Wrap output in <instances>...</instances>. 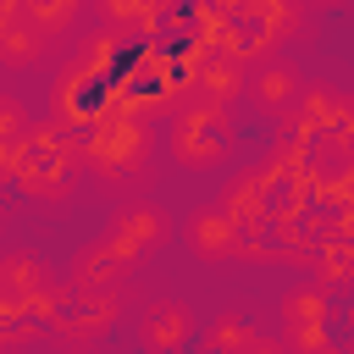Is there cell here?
Returning <instances> with one entry per match:
<instances>
[{
	"label": "cell",
	"mask_w": 354,
	"mask_h": 354,
	"mask_svg": "<svg viewBox=\"0 0 354 354\" xmlns=\"http://www.w3.org/2000/svg\"><path fill=\"white\" fill-rule=\"evenodd\" d=\"M77 177H83V144L55 127V122H33V133L22 138V166H17V188L28 199H44V205H61L77 194Z\"/></svg>",
	"instance_id": "1"
},
{
	"label": "cell",
	"mask_w": 354,
	"mask_h": 354,
	"mask_svg": "<svg viewBox=\"0 0 354 354\" xmlns=\"http://www.w3.org/2000/svg\"><path fill=\"white\" fill-rule=\"evenodd\" d=\"M232 138H238V127H232V111H227V105L177 94V105H171V127H166V149H171L177 166L210 171V166L227 160Z\"/></svg>",
	"instance_id": "2"
},
{
	"label": "cell",
	"mask_w": 354,
	"mask_h": 354,
	"mask_svg": "<svg viewBox=\"0 0 354 354\" xmlns=\"http://www.w3.org/2000/svg\"><path fill=\"white\" fill-rule=\"evenodd\" d=\"M77 144H83V166H94V171H105V177H127V171H138L144 155H149L144 122H138V116H122V111H100V122H94Z\"/></svg>",
	"instance_id": "3"
},
{
	"label": "cell",
	"mask_w": 354,
	"mask_h": 354,
	"mask_svg": "<svg viewBox=\"0 0 354 354\" xmlns=\"http://www.w3.org/2000/svg\"><path fill=\"white\" fill-rule=\"evenodd\" d=\"M348 122H354V100L337 94V88H326V83H310V88L299 94V105L288 111V138H293L299 149H310V144L343 138Z\"/></svg>",
	"instance_id": "4"
},
{
	"label": "cell",
	"mask_w": 354,
	"mask_h": 354,
	"mask_svg": "<svg viewBox=\"0 0 354 354\" xmlns=\"http://www.w3.org/2000/svg\"><path fill=\"white\" fill-rule=\"evenodd\" d=\"M326 321H332V293L326 288H293L282 299V326H288V354H337L332 337H326Z\"/></svg>",
	"instance_id": "5"
},
{
	"label": "cell",
	"mask_w": 354,
	"mask_h": 354,
	"mask_svg": "<svg viewBox=\"0 0 354 354\" xmlns=\"http://www.w3.org/2000/svg\"><path fill=\"white\" fill-rule=\"evenodd\" d=\"M243 94L260 105V116H288V111L299 105V94H304V77H299L293 61L260 55V61L243 72Z\"/></svg>",
	"instance_id": "6"
},
{
	"label": "cell",
	"mask_w": 354,
	"mask_h": 354,
	"mask_svg": "<svg viewBox=\"0 0 354 354\" xmlns=\"http://www.w3.org/2000/svg\"><path fill=\"white\" fill-rule=\"evenodd\" d=\"M166 238H171V221H166V210L149 205V199H133V205H122V210L111 216V243H116L127 260L155 254Z\"/></svg>",
	"instance_id": "7"
},
{
	"label": "cell",
	"mask_w": 354,
	"mask_h": 354,
	"mask_svg": "<svg viewBox=\"0 0 354 354\" xmlns=\"http://www.w3.org/2000/svg\"><path fill=\"white\" fill-rule=\"evenodd\" d=\"M133 266L138 260H127L111 238H100L88 249H77V260H72V293H122Z\"/></svg>",
	"instance_id": "8"
},
{
	"label": "cell",
	"mask_w": 354,
	"mask_h": 354,
	"mask_svg": "<svg viewBox=\"0 0 354 354\" xmlns=\"http://www.w3.org/2000/svg\"><path fill=\"white\" fill-rule=\"evenodd\" d=\"M138 337L149 354H183L194 343V310L183 299H149L138 315Z\"/></svg>",
	"instance_id": "9"
},
{
	"label": "cell",
	"mask_w": 354,
	"mask_h": 354,
	"mask_svg": "<svg viewBox=\"0 0 354 354\" xmlns=\"http://www.w3.org/2000/svg\"><path fill=\"white\" fill-rule=\"evenodd\" d=\"M116 315H122V293H72L55 332L72 337V343H94V337H105L116 326Z\"/></svg>",
	"instance_id": "10"
},
{
	"label": "cell",
	"mask_w": 354,
	"mask_h": 354,
	"mask_svg": "<svg viewBox=\"0 0 354 354\" xmlns=\"http://www.w3.org/2000/svg\"><path fill=\"white\" fill-rule=\"evenodd\" d=\"M188 243H194V254L199 260H238L243 254V227L221 210V205H205V210H194L188 216Z\"/></svg>",
	"instance_id": "11"
},
{
	"label": "cell",
	"mask_w": 354,
	"mask_h": 354,
	"mask_svg": "<svg viewBox=\"0 0 354 354\" xmlns=\"http://www.w3.org/2000/svg\"><path fill=\"white\" fill-rule=\"evenodd\" d=\"M243 61H232V55H216V50H205L199 55V66H194V77H188V88H177V94H194V100H210V105H227L232 94H243Z\"/></svg>",
	"instance_id": "12"
},
{
	"label": "cell",
	"mask_w": 354,
	"mask_h": 354,
	"mask_svg": "<svg viewBox=\"0 0 354 354\" xmlns=\"http://www.w3.org/2000/svg\"><path fill=\"white\" fill-rule=\"evenodd\" d=\"M55 277H50V266L33 254V249H6L0 254V299L6 304H28L33 293H44Z\"/></svg>",
	"instance_id": "13"
},
{
	"label": "cell",
	"mask_w": 354,
	"mask_h": 354,
	"mask_svg": "<svg viewBox=\"0 0 354 354\" xmlns=\"http://www.w3.org/2000/svg\"><path fill=\"white\" fill-rule=\"evenodd\" d=\"M304 271H315V288H348L354 282V238L343 232H321L304 254Z\"/></svg>",
	"instance_id": "14"
},
{
	"label": "cell",
	"mask_w": 354,
	"mask_h": 354,
	"mask_svg": "<svg viewBox=\"0 0 354 354\" xmlns=\"http://www.w3.org/2000/svg\"><path fill=\"white\" fill-rule=\"evenodd\" d=\"M39 55H44V33L28 17L0 22V66H33Z\"/></svg>",
	"instance_id": "15"
},
{
	"label": "cell",
	"mask_w": 354,
	"mask_h": 354,
	"mask_svg": "<svg viewBox=\"0 0 354 354\" xmlns=\"http://www.w3.org/2000/svg\"><path fill=\"white\" fill-rule=\"evenodd\" d=\"M22 17L44 33V44L50 39H66L72 28H77V17H83V0H22Z\"/></svg>",
	"instance_id": "16"
},
{
	"label": "cell",
	"mask_w": 354,
	"mask_h": 354,
	"mask_svg": "<svg viewBox=\"0 0 354 354\" xmlns=\"http://www.w3.org/2000/svg\"><path fill=\"white\" fill-rule=\"evenodd\" d=\"M254 343V326L243 315H221L210 332H205V354H243Z\"/></svg>",
	"instance_id": "17"
},
{
	"label": "cell",
	"mask_w": 354,
	"mask_h": 354,
	"mask_svg": "<svg viewBox=\"0 0 354 354\" xmlns=\"http://www.w3.org/2000/svg\"><path fill=\"white\" fill-rule=\"evenodd\" d=\"M33 133V116H28V105L17 100V94H6L0 88V144H22Z\"/></svg>",
	"instance_id": "18"
},
{
	"label": "cell",
	"mask_w": 354,
	"mask_h": 354,
	"mask_svg": "<svg viewBox=\"0 0 354 354\" xmlns=\"http://www.w3.org/2000/svg\"><path fill=\"white\" fill-rule=\"evenodd\" d=\"M17 166H22V144H0V183H17Z\"/></svg>",
	"instance_id": "19"
},
{
	"label": "cell",
	"mask_w": 354,
	"mask_h": 354,
	"mask_svg": "<svg viewBox=\"0 0 354 354\" xmlns=\"http://www.w3.org/2000/svg\"><path fill=\"white\" fill-rule=\"evenodd\" d=\"M243 354H288V343H260V337H254Z\"/></svg>",
	"instance_id": "20"
},
{
	"label": "cell",
	"mask_w": 354,
	"mask_h": 354,
	"mask_svg": "<svg viewBox=\"0 0 354 354\" xmlns=\"http://www.w3.org/2000/svg\"><path fill=\"white\" fill-rule=\"evenodd\" d=\"M343 293H348V299H343V315H348V326H354V282H348Z\"/></svg>",
	"instance_id": "21"
},
{
	"label": "cell",
	"mask_w": 354,
	"mask_h": 354,
	"mask_svg": "<svg viewBox=\"0 0 354 354\" xmlns=\"http://www.w3.org/2000/svg\"><path fill=\"white\" fill-rule=\"evenodd\" d=\"M343 149H348V160H354V122H348V133H343Z\"/></svg>",
	"instance_id": "22"
}]
</instances>
